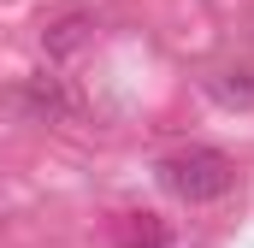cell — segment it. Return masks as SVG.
I'll list each match as a JSON object with an SVG mask.
<instances>
[{
    "label": "cell",
    "instance_id": "cell-1",
    "mask_svg": "<svg viewBox=\"0 0 254 248\" xmlns=\"http://www.w3.org/2000/svg\"><path fill=\"white\" fill-rule=\"evenodd\" d=\"M231 160L219 154V148H184V154H172V160H160V184L172 189L178 201H219L225 189H231Z\"/></svg>",
    "mask_w": 254,
    "mask_h": 248
},
{
    "label": "cell",
    "instance_id": "cell-4",
    "mask_svg": "<svg viewBox=\"0 0 254 248\" xmlns=\"http://www.w3.org/2000/svg\"><path fill=\"white\" fill-rule=\"evenodd\" d=\"M77 42H83V18H65V24H60V36H54V54L77 48Z\"/></svg>",
    "mask_w": 254,
    "mask_h": 248
},
{
    "label": "cell",
    "instance_id": "cell-3",
    "mask_svg": "<svg viewBox=\"0 0 254 248\" xmlns=\"http://www.w3.org/2000/svg\"><path fill=\"white\" fill-rule=\"evenodd\" d=\"M24 107H30V113H48V119H65V113H71V101H65V89L54 77L30 83V89H24Z\"/></svg>",
    "mask_w": 254,
    "mask_h": 248
},
{
    "label": "cell",
    "instance_id": "cell-2",
    "mask_svg": "<svg viewBox=\"0 0 254 248\" xmlns=\"http://www.w3.org/2000/svg\"><path fill=\"white\" fill-rule=\"evenodd\" d=\"M119 248H166V225L154 213H130L119 219Z\"/></svg>",
    "mask_w": 254,
    "mask_h": 248
}]
</instances>
